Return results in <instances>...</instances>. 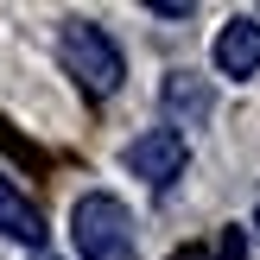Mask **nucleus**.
I'll list each match as a JSON object with an SVG mask.
<instances>
[{
	"instance_id": "nucleus-1",
	"label": "nucleus",
	"mask_w": 260,
	"mask_h": 260,
	"mask_svg": "<svg viewBox=\"0 0 260 260\" xmlns=\"http://www.w3.org/2000/svg\"><path fill=\"white\" fill-rule=\"evenodd\" d=\"M57 57H63V70H70L89 95H114L121 76H127L121 45L108 38L102 19H63V25H57Z\"/></svg>"
},
{
	"instance_id": "nucleus-2",
	"label": "nucleus",
	"mask_w": 260,
	"mask_h": 260,
	"mask_svg": "<svg viewBox=\"0 0 260 260\" xmlns=\"http://www.w3.org/2000/svg\"><path fill=\"white\" fill-rule=\"evenodd\" d=\"M70 241L83 260H134V216L121 197L108 190H89L70 203Z\"/></svg>"
},
{
	"instance_id": "nucleus-3",
	"label": "nucleus",
	"mask_w": 260,
	"mask_h": 260,
	"mask_svg": "<svg viewBox=\"0 0 260 260\" xmlns=\"http://www.w3.org/2000/svg\"><path fill=\"white\" fill-rule=\"evenodd\" d=\"M184 159H190V146H184V134H172V127H146V134L127 140V152H121L127 172L146 178V184H159V190L184 172Z\"/></svg>"
},
{
	"instance_id": "nucleus-4",
	"label": "nucleus",
	"mask_w": 260,
	"mask_h": 260,
	"mask_svg": "<svg viewBox=\"0 0 260 260\" xmlns=\"http://www.w3.org/2000/svg\"><path fill=\"white\" fill-rule=\"evenodd\" d=\"M210 83H203V76L197 70H172V76H165V83H159V108H165V121H172V134H178V127H203V121H210Z\"/></svg>"
},
{
	"instance_id": "nucleus-5",
	"label": "nucleus",
	"mask_w": 260,
	"mask_h": 260,
	"mask_svg": "<svg viewBox=\"0 0 260 260\" xmlns=\"http://www.w3.org/2000/svg\"><path fill=\"white\" fill-rule=\"evenodd\" d=\"M210 57H216V70L235 76V83L254 76L260 70V19H229L222 32H216V51H210Z\"/></svg>"
},
{
	"instance_id": "nucleus-6",
	"label": "nucleus",
	"mask_w": 260,
	"mask_h": 260,
	"mask_svg": "<svg viewBox=\"0 0 260 260\" xmlns=\"http://www.w3.org/2000/svg\"><path fill=\"white\" fill-rule=\"evenodd\" d=\"M0 235L32 241V254H38V241H45V216H38V203L25 197V190L13 184L7 172H0Z\"/></svg>"
},
{
	"instance_id": "nucleus-7",
	"label": "nucleus",
	"mask_w": 260,
	"mask_h": 260,
	"mask_svg": "<svg viewBox=\"0 0 260 260\" xmlns=\"http://www.w3.org/2000/svg\"><path fill=\"white\" fill-rule=\"evenodd\" d=\"M172 260H210V248H184V254H172Z\"/></svg>"
},
{
	"instance_id": "nucleus-8",
	"label": "nucleus",
	"mask_w": 260,
	"mask_h": 260,
	"mask_svg": "<svg viewBox=\"0 0 260 260\" xmlns=\"http://www.w3.org/2000/svg\"><path fill=\"white\" fill-rule=\"evenodd\" d=\"M254 235H260V210H254Z\"/></svg>"
},
{
	"instance_id": "nucleus-9",
	"label": "nucleus",
	"mask_w": 260,
	"mask_h": 260,
	"mask_svg": "<svg viewBox=\"0 0 260 260\" xmlns=\"http://www.w3.org/2000/svg\"><path fill=\"white\" fill-rule=\"evenodd\" d=\"M32 260H57V254H32Z\"/></svg>"
}]
</instances>
